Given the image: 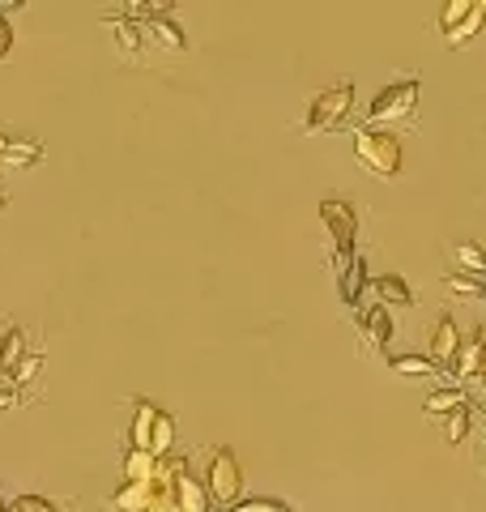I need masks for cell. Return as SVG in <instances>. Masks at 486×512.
Here are the masks:
<instances>
[{"instance_id":"17","label":"cell","mask_w":486,"mask_h":512,"mask_svg":"<svg viewBox=\"0 0 486 512\" xmlns=\"http://www.w3.org/2000/svg\"><path fill=\"white\" fill-rule=\"evenodd\" d=\"M39 158H43L39 141H30V137H9L5 154H0V167H35Z\"/></svg>"},{"instance_id":"35","label":"cell","mask_w":486,"mask_h":512,"mask_svg":"<svg viewBox=\"0 0 486 512\" xmlns=\"http://www.w3.org/2000/svg\"><path fill=\"white\" fill-rule=\"evenodd\" d=\"M482 13H486V0H482Z\"/></svg>"},{"instance_id":"16","label":"cell","mask_w":486,"mask_h":512,"mask_svg":"<svg viewBox=\"0 0 486 512\" xmlns=\"http://www.w3.org/2000/svg\"><path fill=\"white\" fill-rule=\"evenodd\" d=\"M376 295H380L384 308H410V303H414L410 282H405L401 274H380L376 278Z\"/></svg>"},{"instance_id":"28","label":"cell","mask_w":486,"mask_h":512,"mask_svg":"<svg viewBox=\"0 0 486 512\" xmlns=\"http://www.w3.org/2000/svg\"><path fill=\"white\" fill-rule=\"evenodd\" d=\"M9 512H60V504L47 500V495H18V500L9 504Z\"/></svg>"},{"instance_id":"13","label":"cell","mask_w":486,"mask_h":512,"mask_svg":"<svg viewBox=\"0 0 486 512\" xmlns=\"http://www.w3.org/2000/svg\"><path fill=\"white\" fill-rule=\"evenodd\" d=\"M482 367H486V346H482V338L474 333L469 342H461V350H457V359H452L448 372L452 376H482Z\"/></svg>"},{"instance_id":"26","label":"cell","mask_w":486,"mask_h":512,"mask_svg":"<svg viewBox=\"0 0 486 512\" xmlns=\"http://www.w3.org/2000/svg\"><path fill=\"white\" fill-rule=\"evenodd\" d=\"M231 512H295V508L278 500V495H252V500H239Z\"/></svg>"},{"instance_id":"31","label":"cell","mask_w":486,"mask_h":512,"mask_svg":"<svg viewBox=\"0 0 486 512\" xmlns=\"http://www.w3.org/2000/svg\"><path fill=\"white\" fill-rule=\"evenodd\" d=\"M150 512H180V508H175V500H171V491H162V487H158V500L150 504Z\"/></svg>"},{"instance_id":"11","label":"cell","mask_w":486,"mask_h":512,"mask_svg":"<svg viewBox=\"0 0 486 512\" xmlns=\"http://www.w3.org/2000/svg\"><path fill=\"white\" fill-rule=\"evenodd\" d=\"M158 453L150 448H128L124 453V483H154L158 478Z\"/></svg>"},{"instance_id":"14","label":"cell","mask_w":486,"mask_h":512,"mask_svg":"<svg viewBox=\"0 0 486 512\" xmlns=\"http://www.w3.org/2000/svg\"><path fill=\"white\" fill-rule=\"evenodd\" d=\"M137 414H133V427H128V440H133V448H150L154 444V423H158V406L154 402H141L133 406Z\"/></svg>"},{"instance_id":"19","label":"cell","mask_w":486,"mask_h":512,"mask_svg":"<svg viewBox=\"0 0 486 512\" xmlns=\"http://www.w3.org/2000/svg\"><path fill=\"white\" fill-rule=\"evenodd\" d=\"M452 252V261H457L461 274H482L486 278V252L478 244H469V239H457V244L448 248Z\"/></svg>"},{"instance_id":"27","label":"cell","mask_w":486,"mask_h":512,"mask_svg":"<svg viewBox=\"0 0 486 512\" xmlns=\"http://www.w3.org/2000/svg\"><path fill=\"white\" fill-rule=\"evenodd\" d=\"M469 423H474V402L457 414H448V444H461L469 436Z\"/></svg>"},{"instance_id":"1","label":"cell","mask_w":486,"mask_h":512,"mask_svg":"<svg viewBox=\"0 0 486 512\" xmlns=\"http://www.w3.org/2000/svg\"><path fill=\"white\" fill-rule=\"evenodd\" d=\"M350 137H354V154H359V163L376 175V180H397L405 154H401V137L393 133V128L359 124Z\"/></svg>"},{"instance_id":"20","label":"cell","mask_w":486,"mask_h":512,"mask_svg":"<svg viewBox=\"0 0 486 512\" xmlns=\"http://www.w3.org/2000/svg\"><path fill=\"white\" fill-rule=\"evenodd\" d=\"M22 359H26V333H22L18 325H9L5 338H0V367H5V376H9Z\"/></svg>"},{"instance_id":"22","label":"cell","mask_w":486,"mask_h":512,"mask_svg":"<svg viewBox=\"0 0 486 512\" xmlns=\"http://www.w3.org/2000/svg\"><path fill=\"white\" fill-rule=\"evenodd\" d=\"M469 406V397H465V389H435L431 397H427V414H457V410H465Z\"/></svg>"},{"instance_id":"12","label":"cell","mask_w":486,"mask_h":512,"mask_svg":"<svg viewBox=\"0 0 486 512\" xmlns=\"http://www.w3.org/2000/svg\"><path fill=\"white\" fill-rule=\"evenodd\" d=\"M111 30H116V47L124 56H141V43H145V26L133 18H120V13H107L103 18Z\"/></svg>"},{"instance_id":"36","label":"cell","mask_w":486,"mask_h":512,"mask_svg":"<svg viewBox=\"0 0 486 512\" xmlns=\"http://www.w3.org/2000/svg\"><path fill=\"white\" fill-rule=\"evenodd\" d=\"M0 376H5V367H0Z\"/></svg>"},{"instance_id":"2","label":"cell","mask_w":486,"mask_h":512,"mask_svg":"<svg viewBox=\"0 0 486 512\" xmlns=\"http://www.w3.org/2000/svg\"><path fill=\"white\" fill-rule=\"evenodd\" d=\"M418 94H423V86H418V77H405V82H393V86H384L376 99L367 103V124L371 128H393L397 133V124L405 120H414V111H418Z\"/></svg>"},{"instance_id":"18","label":"cell","mask_w":486,"mask_h":512,"mask_svg":"<svg viewBox=\"0 0 486 512\" xmlns=\"http://www.w3.org/2000/svg\"><path fill=\"white\" fill-rule=\"evenodd\" d=\"M444 291L461 295V299H486V278L482 274H461V269H448L444 274Z\"/></svg>"},{"instance_id":"24","label":"cell","mask_w":486,"mask_h":512,"mask_svg":"<svg viewBox=\"0 0 486 512\" xmlns=\"http://www.w3.org/2000/svg\"><path fill=\"white\" fill-rule=\"evenodd\" d=\"M482 22H486V13H482V5H474V13H469V18H465V22L448 35V47H452V52H457V47H465L469 39H474L478 30H482Z\"/></svg>"},{"instance_id":"10","label":"cell","mask_w":486,"mask_h":512,"mask_svg":"<svg viewBox=\"0 0 486 512\" xmlns=\"http://www.w3.org/2000/svg\"><path fill=\"white\" fill-rule=\"evenodd\" d=\"M171 500H175V508H180V512H209V491L188 470L171 483Z\"/></svg>"},{"instance_id":"4","label":"cell","mask_w":486,"mask_h":512,"mask_svg":"<svg viewBox=\"0 0 486 512\" xmlns=\"http://www.w3.org/2000/svg\"><path fill=\"white\" fill-rule=\"evenodd\" d=\"M350 111H354V86L350 82H337L329 90H316L312 94L303 128H307V133H333V128L342 124Z\"/></svg>"},{"instance_id":"29","label":"cell","mask_w":486,"mask_h":512,"mask_svg":"<svg viewBox=\"0 0 486 512\" xmlns=\"http://www.w3.org/2000/svg\"><path fill=\"white\" fill-rule=\"evenodd\" d=\"M39 367H43V359L39 355H26L18 367H13L9 372V380H13V389H18V384H26V380H35L39 376Z\"/></svg>"},{"instance_id":"23","label":"cell","mask_w":486,"mask_h":512,"mask_svg":"<svg viewBox=\"0 0 486 512\" xmlns=\"http://www.w3.org/2000/svg\"><path fill=\"white\" fill-rule=\"evenodd\" d=\"M171 448H175V419L167 410H158V423H154V444H150V453L158 457H171Z\"/></svg>"},{"instance_id":"30","label":"cell","mask_w":486,"mask_h":512,"mask_svg":"<svg viewBox=\"0 0 486 512\" xmlns=\"http://www.w3.org/2000/svg\"><path fill=\"white\" fill-rule=\"evenodd\" d=\"M9 47H13V26L5 22V13H0V60L9 56Z\"/></svg>"},{"instance_id":"25","label":"cell","mask_w":486,"mask_h":512,"mask_svg":"<svg viewBox=\"0 0 486 512\" xmlns=\"http://www.w3.org/2000/svg\"><path fill=\"white\" fill-rule=\"evenodd\" d=\"M474 5H478V0H452V5H444V13H440V30H444V35H452V30H457L469 13H474Z\"/></svg>"},{"instance_id":"15","label":"cell","mask_w":486,"mask_h":512,"mask_svg":"<svg viewBox=\"0 0 486 512\" xmlns=\"http://www.w3.org/2000/svg\"><path fill=\"white\" fill-rule=\"evenodd\" d=\"M145 35L158 39L162 47H171V52H188V35H184V26L171 18V13H162V18H154L150 26H145Z\"/></svg>"},{"instance_id":"33","label":"cell","mask_w":486,"mask_h":512,"mask_svg":"<svg viewBox=\"0 0 486 512\" xmlns=\"http://www.w3.org/2000/svg\"><path fill=\"white\" fill-rule=\"evenodd\" d=\"M5 205H9V197H5V192H0V210H5Z\"/></svg>"},{"instance_id":"7","label":"cell","mask_w":486,"mask_h":512,"mask_svg":"<svg viewBox=\"0 0 486 512\" xmlns=\"http://www.w3.org/2000/svg\"><path fill=\"white\" fill-rule=\"evenodd\" d=\"M158 500V483H120L111 491V508L116 512H150Z\"/></svg>"},{"instance_id":"32","label":"cell","mask_w":486,"mask_h":512,"mask_svg":"<svg viewBox=\"0 0 486 512\" xmlns=\"http://www.w3.org/2000/svg\"><path fill=\"white\" fill-rule=\"evenodd\" d=\"M9 406H18V389H13V384L9 389H0V410H9Z\"/></svg>"},{"instance_id":"9","label":"cell","mask_w":486,"mask_h":512,"mask_svg":"<svg viewBox=\"0 0 486 512\" xmlns=\"http://www.w3.org/2000/svg\"><path fill=\"white\" fill-rule=\"evenodd\" d=\"M461 329H457V320L452 316H440V325H435V333H431V359L435 363H444V367H452V359H457V350H461Z\"/></svg>"},{"instance_id":"34","label":"cell","mask_w":486,"mask_h":512,"mask_svg":"<svg viewBox=\"0 0 486 512\" xmlns=\"http://www.w3.org/2000/svg\"><path fill=\"white\" fill-rule=\"evenodd\" d=\"M0 512H9V504H5V500H0Z\"/></svg>"},{"instance_id":"3","label":"cell","mask_w":486,"mask_h":512,"mask_svg":"<svg viewBox=\"0 0 486 512\" xmlns=\"http://www.w3.org/2000/svg\"><path fill=\"white\" fill-rule=\"evenodd\" d=\"M320 222L329 227L333 239V269L354 261V239H359V210L346 197H324L320 201Z\"/></svg>"},{"instance_id":"21","label":"cell","mask_w":486,"mask_h":512,"mask_svg":"<svg viewBox=\"0 0 486 512\" xmlns=\"http://www.w3.org/2000/svg\"><path fill=\"white\" fill-rule=\"evenodd\" d=\"M388 367H393L397 376H405V380H418V376H435V363L431 355H393L388 359Z\"/></svg>"},{"instance_id":"5","label":"cell","mask_w":486,"mask_h":512,"mask_svg":"<svg viewBox=\"0 0 486 512\" xmlns=\"http://www.w3.org/2000/svg\"><path fill=\"white\" fill-rule=\"evenodd\" d=\"M205 491H209V500H218V504H226V508H235V504H239L243 470H239V457L231 453V448H214V453H209Z\"/></svg>"},{"instance_id":"6","label":"cell","mask_w":486,"mask_h":512,"mask_svg":"<svg viewBox=\"0 0 486 512\" xmlns=\"http://www.w3.org/2000/svg\"><path fill=\"white\" fill-rule=\"evenodd\" d=\"M359 333H363V342L371 346V350H388V342H393V312L384 308V303H376V308H367L363 316H359Z\"/></svg>"},{"instance_id":"8","label":"cell","mask_w":486,"mask_h":512,"mask_svg":"<svg viewBox=\"0 0 486 512\" xmlns=\"http://www.w3.org/2000/svg\"><path fill=\"white\" fill-rule=\"evenodd\" d=\"M337 274V295H342L346 308H354V303L363 299V286H367V265H363V256L354 252V261H346L342 269H333Z\"/></svg>"}]
</instances>
